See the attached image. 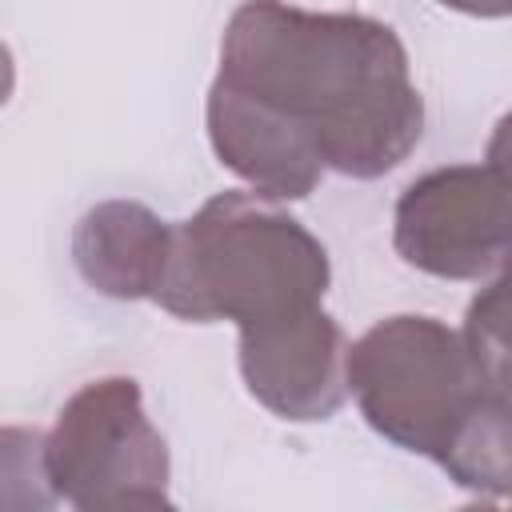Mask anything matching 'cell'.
<instances>
[{"label": "cell", "mask_w": 512, "mask_h": 512, "mask_svg": "<svg viewBox=\"0 0 512 512\" xmlns=\"http://www.w3.org/2000/svg\"><path fill=\"white\" fill-rule=\"evenodd\" d=\"M332 284L328 248L260 192H216L172 232L156 304L188 324H252L312 308Z\"/></svg>", "instance_id": "7a4b0ae2"}, {"label": "cell", "mask_w": 512, "mask_h": 512, "mask_svg": "<svg viewBox=\"0 0 512 512\" xmlns=\"http://www.w3.org/2000/svg\"><path fill=\"white\" fill-rule=\"evenodd\" d=\"M44 476L68 508H164L172 504L168 440L144 408L132 376L80 384L44 432Z\"/></svg>", "instance_id": "277c9868"}, {"label": "cell", "mask_w": 512, "mask_h": 512, "mask_svg": "<svg viewBox=\"0 0 512 512\" xmlns=\"http://www.w3.org/2000/svg\"><path fill=\"white\" fill-rule=\"evenodd\" d=\"M216 76L284 112L324 168L352 180L392 172L424 136L408 48L376 16L244 0L224 24Z\"/></svg>", "instance_id": "6da1fadb"}, {"label": "cell", "mask_w": 512, "mask_h": 512, "mask_svg": "<svg viewBox=\"0 0 512 512\" xmlns=\"http://www.w3.org/2000/svg\"><path fill=\"white\" fill-rule=\"evenodd\" d=\"M348 396L376 436L440 460L456 428L484 396V380L460 328L400 312L376 320L348 348Z\"/></svg>", "instance_id": "3957f363"}, {"label": "cell", "mask_w": 512, "mask_h": 512, "mask_svg": "<svg viewBox=\"0 0 512 512\" xmlns=\"http://www.w3.org/2000/svg\"><path fill=\"white\" fill-rule=\"evenodd\" d=\"M208 144L216 160L240 176L252 192L272 200H304L328 172L316 144L272 104L240 92L228 80H212L204 104Z\"/></svg>", "instance_id": "52a82bcc"}, {"label": "cell", "mask_w": 512, "mask_h": 512, "mask_svg": "<svg viewBox=\"0 0 512 512\" xmlns=\"http://www.w3.org/2000/svg\"><path fill=\"white\" fill-rule=\"evenodd\" d=\"M176 224L140 200H100L72 228V264L80 280L112 300H156L168 272Z\"/></svg>", "instance_id": "ba28073f"}, {"label": "cell", "mask_w": 512, "mask_h": 512, "mask_svg": "<svg viewBox=\"0 0 512 512\" xmlns=\"http://www.w3.org/2000/svg\"><path fill=\"white\" fill-rule=\"evenodd\" d=\"M396 256L440 280H488L512 260V188L488 164L416 176L392 208Z\"/></svg>", "instance_id": "5b68a950"}, {"label": "cell", "mask_w": 512, "mask_h": 512, "mask_svg": "<svg viewBox=\"0 0 512 512\" xmlns=\"http://www.w3.org/2000/svg\"><path fill=\"white\" fill-rule=\"evenodd\" d=\"M464 340L484 392L512 408V260L484 280L464 312Z\"/></svg>", "instance_id": "9c48e42d"}, {"label": "cell", "mask_w": 512, "mask_h": 512, "mask_svg": "<svg viewBox=\"0 0 512 512\" xmlns=\"http://www.w3.org/2000/svg\"><path fill=\"white\" fill-rule=\"evenodd\" d=\"M484 164L512 188V112H504L488 136V148H484Z\"/></svg>", "instance_id": "30bf717a"}, {"label": "cell", "mask_w": 512, "mask_h": 512, "mask_svg": "<svg viewBox=\"0 0 512 512\" xmlns=\"http://www.w3.org/2000/svg\"><path fill=\"white\" fill-rule=\"evenodd\" d=\"M348 336L320 308L240 324V380L256 404L292 424H316L348 400Z\"/></svg>", "instance_id": "8992f818"}, {"label": "cell", "mask_w": 512, "mask_h": 512, "mask_svg": "<svg viewBox=\"0 0 512 512\" xmlns=\"http://www.w3.org/2000/svg\"><path fill=\"white\" fill-rule=\"evenodd\" d=\"M440 4L452 12H464V16H484V20L512 16V0H440Z\"/></svg>", "instance_id": "8fae6325"}]
</instances>
